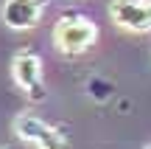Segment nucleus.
Segmentation results:
<instances>
[{
    "mask_svg": "<svg viewBox=\"0 0 151 149\" xmlns=\"http://www.w3.org/2000/svg\"><path fill=\"white\" fill-rule=\"evenodd\" d=\"M34 3H39V6H42V9H45V6H48L50 0H34Z\"/></svg>",
    "mask_w": 151,
    "mask_h": 149,
    "instance_id": "7",
    "label": "nucleus"
},
{
    "mask_svg": "<svg viewBox=\"0 0 151 149\" xmlns=\"http://www.w3.org/2000/svg\"><path fill=\"white\" fill-rule=\"evenodd\" d=\"M87 90H90V96H92L95 101H106V99H109V93H112V84L104 82V79H90Z\"/></svg>",
    "mask_w": 151,
    "mask_h": 149,
    "instance_id": "6",
    "label": "nucleus"
},
{
    "mask_svg": "<svg viewBox=\"0 0 151 149\" xmlns=\"http://www.w3.org/2000/svg\"><path fill=\"white\" fill-rule=\"evenodd\" d=\"M11 76L17 87L28 96L31 101L45 99V82H42V59L34 51H20L11 62Z\"/></svg>",
    "mask_w": 151,
    "mask_h": 149,
    "instance_id": "3",
    "label": "nucleus"
},
{
    "mask_svg": "<svg viewBox=\"0 0 151 149\" xmlns=\"http://www.w3.org/2000/svg\"><path fill=\"white\" fill-rule=\"evenodd\" d=\"M98 39V25L90 17L78 14V11H67L56 20L53 25V45L62 54H84L87 48H92Z\"/></svg>",
    "mask_w": 151,
    "mask_h": 149,
    "instance_id": "1",
    "label": "nucleus"
},
{
    "mask_svg": "<svg viewBox=\"0 0 151 149\" xmlns=\"http://www.w3.org/2000/svg\"><path fill=\"white\" fill-rule=\"evenodd\" d=\"M0 149H11V146H0Z\"/></svg>",
    "mask_w": 151,
    "mask_h": 149,
    "instance_id": "8",
    "label": "nucleus"
},
{
    "mask_svg": "<svg viewBox=\"0 0 151 149\" xmlns=\"http://www.w3.org/2000/svg\"><path fill=\"white\" fill-rule=\"evenodd\" d=\"M109 20L132 34L151 31V0H112Z\"/></svg>",
    "mask_w": 151,
    "mask_h": 149,
    "instance_id": "4",
    "label": "nucleus"
},
{
    "mask_svg": "<svg viewBox=\"0 0 151 149\" xmlns=\"http://www.w3.org/2000/svg\"><path fill=\"white\" fill-rule=\"evenodd\" d=\"M3 23L14 31H25V28H34L42 17V6L34 3V0H6L3 11H0Z\"/></svg>",
    "mask_w": 151,
    "mask_h": 149,
    "instance_id": "5",
    "label": "nucleus"
},
{
    "mask_svg": "<svg viewBox=\"0 0 151 149\" xmlns=\"http://www.w3.org/2000/svg\"><path fill=\"white\" fill-rule=\"evenodd\" d=\"M146 149H151V144H148V146H146Z\"/></svg>",
    "mask_w": 151,
    "mask_h": 149,
    "instance_id": "9",
    "label": "nucleus"
},
{
    "mask_svg": "<svg viewBox=\"0 0 151 149\" xmlns=\"http://www.w3.org/2000/svg\"><path fill=\"white\" fill-rule=\"evenodd\" d=\"M14 135L34 149H70L62 129L50 127L48 121H42L34 113H20L14 118Z\"/></svg>",
    "mask_w": 151,
    "mask_h": 149,
    "instance_id": "2",
    "label": "nucleus"
}]
</instances>
